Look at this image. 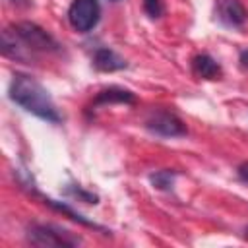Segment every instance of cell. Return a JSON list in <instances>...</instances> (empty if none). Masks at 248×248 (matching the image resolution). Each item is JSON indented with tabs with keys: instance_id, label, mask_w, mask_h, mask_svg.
<instances>
[{
	"instance_id": "13",
	"label": "cell",
	"mask_w": 248,
	"mask_h": 248,
	"mask_svg": "<svg viewBox=\"0 0 248 248\" xmlns=\"http://www.w3.org/2000/svg\"><path fill=\"white\" fill-rule=\"evenodd\" d=\"M240 66L248 68V50H240Z\"/></svg>"
},
{
	"instance_id": "5",
	"label": "cell",
	"mask_w": 248,
	"mask_h": 248,
	"mask_svg": "<svg viewBox=\"0 0 248 248\" xmlns=\"http://www.w3.org/2000/svg\"><path fill=\"white\" fill-rule=\"evenodd\" d=\"M101 19V6L97 0H72L68 8V21L78 33H89Z\"/></svg>"
},
{
	"instance_id": "4",
	"label": "cell",
	"mask_w": 248,
	"mask_h": 248,
	"mask_svg": "<svg viewBox=\"0 0 248 248\" xmlns=\"http://www.w3.org/2000/svg\"><path fill=\"white\" fill-rule=\"evenodd\" d=\"M143 126L155 134V136H161V138H182L188 134V128L186 124L170 110H163V108H157V110H151L147 116H145V122Z\"/></svg>"
},
{
	"instance_id": "6",
	"label": "cell",
	"mask_w": 248,
	"mask_h": 248,
	"mask_svg": "<svg viewBox=\"0 0 248 248\" xmlns=\"http://www.w3.org/2000/svg\"><path fill=\"white\" fill-rule=\"evenodd\" d=\"M215 14L229 27H240L248 19V12L240 0H215Z\"/></svg>"
},
{
	"instance_id": "12",
	"label": "cell",
	"mask_w": 248,
	"mask_h": 248,
	"mask_svg": "<svg viewBox=\"0 0 248 248\" xmlns=\"http://www.w3.org/2000/svg\"><path fill=\"white\" fill-rule=\"evenodd\" d=\"M236 172H238V178H240L242 182H248V161L242 163V165H238Z\"/></svg>"
},
{
	"instance_id": "14",
	"label": "cell",
	"mask_w": 248,
	"mask_h": 248,
	"mask_svg": "<svg viewBox=\"0 0 248 248\" xmlns=\"http://www.w3.org/2000/svg\"><path fill=\"white\" fill-rule=\"evenodd\" d=\"M244 236H246V238H248V227H246V231H244Z\"/></svg>"
},
{
	"instance_id": "3",
	"label": "cell",
	"mask_w": 248,
	"mask_h": 248,
	"mask_svg": "<svg viewBox=\"0 0 248 248\" xmlns=\"http://www.w3.org/2000/svg\"><path fill=\"white\" fill-rule=\"evenodd\" d=\"M27 242L33 246H78L81 244V238L72 234L70 231L56 227V225H45V223H33L27 227Z\"/></svg>"
},
{
	"instance_id": "9",
	"label": "cell",
	"mask_w": 248,
	"mask_h": 248,
	"mask_svg": "<svg viewBox=\"0 0 248 248\" xmlns=\"http://www.w3.org/2000/svg\"><path fill=\"white\" fill-rule=\"evenodd\" d=\"M136 101L134 93L128 91V89H122V87H108V89H103L97 93L93 105L99 107V105H110V103H124V105H132Z\"/></svg>"
},
{
	"instance_id": "10",
	"label": "cell",
	"mask_w": 248,
	"mask_h": 248,
	"mask_svg": "<svg viewBox=\"0 0 248 248\" xmlns=\"http://www.w3.org/2000/svg\"><path fill=\"white\" fill-rule=\"evenodd\" d=\"M174 176H176L174 170L163 169V170H155L153 174H149V180H151V184H153L155 188H159V190H169V188H172V184H174Z\"/></svg>"
},
{
	"instance_id": "1",
	"label": "cell",
	"mask_w": 248,
	"mask_h": 248,
	"mask_svg": "<svg viewBox=\"0 0 248 248\" xmlns=\"http://www.w3.org/2000/svg\"><path fill=\"white\" fill-rule=\"evenodd\" d=\"M56 39L31 21H19L2 33V52L14 60H29L35 52L58 50Z\"/></svg>"
},
{
	"instance_id": "7",
	"label": "cell",
	"mask_w": 248,
	"mask_h": 248,
	"mask_svg": "<svg viewBox=\"0 0 248 248\" xmlns=\"http://www.w3.org/2000/svg\"><path fill=\"white\" fill-rule=\"evenodd\" d=\"M93 66L99 70V72H116V70H124L128 64L126 60L114 52L112 48H107V46H101L95 50L93 54Z\"/></svg>"
},
{
	"instance_id": "11",
	"label": "cell",
	"mask_w": 248,
	"mask_h": 248,
	"mask_svg": "<svg viewBox=\"0 0 248 248\" xmlns=\"http://www.w3.org/2000/svg\"><path fill=\"white\" fill-rule=\"evenodd\" d=\"M143 10L151 19H157L165 14V6L163 0H143Z\"/></svg>"
},
{
	"instance_id": "2",
	"label": "cell",
	"mask_w": 248,
	"mask_h": 248,
	"mask_svg": "<svg viewBox=\"0 0 248 248\" xmlns=\"http://www.w3.org/2000/svg\"><path fill=\"white\" fill-rule=\"evenodd\" d=\"M10 99L16 105H19L23 110H27L46 122L58 124L62 120V114L58 112L48 91L35 78L27 76V74H19V72L14 74L12 83H10Z\"/></svg>"
},
{
	"instance_id": "8",
	"label": "cell",
	"mask_w": 248,
	"mask_h": 248,
	"mask_svg": "<svg viewBox=\"0 0 248 248\" xmlns=\"http://www.w3.org/2000/svg\"><path fill=\"white\" fill-rule=\"evenodd\" d=\"M192 70H194V74H196L198 78H203V79H217V78H221V74H223L219 62H217L213 56L205 54V52L196 54V56L192 58Z\"/></svg>"
}]
</instances>
